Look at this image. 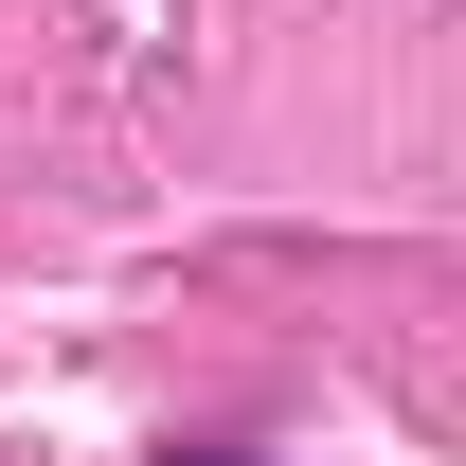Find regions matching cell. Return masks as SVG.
<instances>
[{
  "instance_id": "cell-1",
  "label": "cell",
  "mask_w": 466,
  "mask_h": 466,
  "mask_svg": "<svg viewBox=\"0 0 466 466\" xmlns=\"http://www.w3.org/2000/svg\"><path fill=\"white\" fill-rule=\"evenodd\" d=\"M179 466H216V449H179Z\"/></svg>"
}]
</instances>
